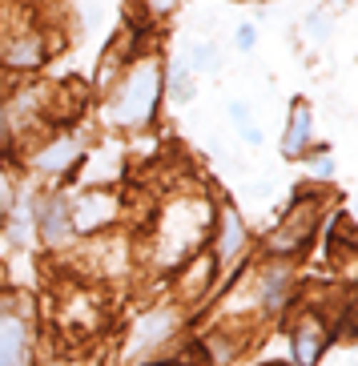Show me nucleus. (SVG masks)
Returning <instances> with one entry per match:
<instances>
[{
    "label": "nucleus",
    "mask_w": 358,
    "mask_h": 366,
    "mask_svg": "<svg viewBox=\"0 0 358 366\" xmlns=\"http://www.w3.org/2000/svg\"><path fill=\"white\" fill-rule=\"evenodd\" d=\"M161 76H165V65L157 53H133L129 65L121 69V76L109 85L101 117L113 129H125V133L149 129L157 121V105H161Z\"/></svg>",
    "instance_id": "nucleus-1"
},
{
    "label": "nucleus",
    "mask_w": 358,
    "mask_h": 366,
    "mask_svg": "<svg viewBox=\"0 0 358 366\" xmlns=\"http://www.w3.org/2000/svg\"><path fill=\"white\" fill-rule=\"evenodd\" d=\"M209 226H214V205L202 194H189V197L161 205V234H157L161 262L177 266V262L194 258L202 249V242H209Z\"/></svg>",
    "instance_id": "nucleus-2"
},
{
    "label": "nucleus",
    "mask_w": 358,
    "mask_h": 366,
    "mask_svg": "<svg viewBox=\"0 0 358 366\" xmlns=\"http://www.w3.org/2000/svg\"><path fill=\"white\" fill-rule=\"evenodd\" d=\"M318 226H322V194H298L290 202V209L282 214V222L262 242L266 258H290L294 262V254H302L318 237Z\"/></svg>",
    "instance_id": "nucleus-3"
},
{
    "label": "nucleus",
    "mask_w": 358,
    "mask_h": 366,
    "mask_svg": "<svg viewBox=\"0 0 358 366\" xmlns=\"http://www.w3.org/2000/svg\"><path fill=\"white\" fill-rule=\"evenodd\" d=\"M89 153V141L81 137L76 129H61L56 137H49L44 145H36L33 153H29V169L36 173V177H73L76 165L85 162Z\"/></svg>",
    "instance_id": "nucleus-4"
},
{
    "label": "nucleus",
    "mask_w": 358,
    "mask_h": 366,
    "mask_svg": "<svg viewBox=\"0 0 358 366\" xmlns=\"http://www.w3.org/2000/svg\"><path fill=\"white\" fill-rule=\"evenodd\" d=\"M254 274V298L266 314H278L294 302V262L290 258H266L250 266Z\"/></svg>",
    "instance_id": "nucleus-5"
},
{
    "label": "nucleus",
    "mask_w": 358,
    "mask_h": 366,
    "mask_svg": "<svg viewBox=\"0 0 358 366\" xmlns=\"http://www.w3.org/2000/svg\"><path fill=\"white\" fill-rule=\"evenodd\" d=\"M330 322L314 306H302L298 318L290 322V355H294V366H318V358L326 355L330 346Z\"/></svg>",
    "instance_id": "nucleus-6"
},
{
    "label": "nucleus",
    "mask_w": 358,
    "mask_h": 366,
    "mask_svg": "<svg viewBox=\"0 0 358 366\" xmlns=\"http://www.w3.org/2000/svg\"><path fill=\"white\" fill-rule=\"evenodd\" d=\"M177 322H182V318H177L174 306H153V310H145L129 330L125 358H137V355H145V350H153V346H165L169 338H174Z\"/></svg>",
    "instance_id": "nucleus-7"
},
{
    "label": "nucleus",
    "mask_w": 358,
    "mask_h": 366,
    "mask_svg": "<svg viewBox=\"0 0 358 366\" xmlns=\"http://www.w3.org/2000/svg\"><path fill=\"white\" fill-rule=\"evenodd\" d=\"M209 254H214L217 266H226V262H234L246 249V222H242V214L234 209V205H214V226H209Z\"/></svg>",
    "instance_id": "nucleus-8"
},
{
    "label": "nucleus",
    "mask_w": 358,
    "mask_h": 366,
    "mask_svg": "<svg viewBox=\"0 0 358 366\" xmlns=\"http://www.w3.org/2000/svg\"><path fill=\"white\" fill-rule=\"evenodd\" d=\"M44 56H49V44L36 29H21V33H9L0 41V65L12 73H33L44 65Z\"/></svg>",
    "instance_id": "nucleus-9"
},
{
    "label": "nucleus",
    "mask_w": 358,
    "mask_h": 366,
    "mask_svg": "<svg viewBox=\"0 0 358 366\" xmlns=\"http://www.w3.org/2000/svg\"><path fill=\"white\" fill-rule=\"evenodd\" d=\"M121 202L113 189H89V194L73 197V234H97L117 217Z\"/></svg>",
    "instance_id": "nucleus-10"
},
{
    "label": "nucleus",
    "mask_w": 358,
    "mask_h": 366,
    "mask_svg": "<svg viewBox=\"0 0 358 366\" xmlns=\"http://www.w3.org/2000/svg\"><path fill=\"white\" fill-rule=\"evenodd\" d=\"M217 278V262L209 249H202V254H194V258H185V269H177V298L182 302H202L209 290V282Z\"/></svg>",
    "instance_id": "nucleus-11"
},
{
    "label": "nucleus",
    "mask_w": 358,
    "mask_h": 366,
    "mask_svg": "<svg viewBox=\"0 0 358 366\" xmlns=\"http://www.w3.org/2000/svg\"><path fill=\"white\" fill-rule=\"evenodd\" d=\"M310 141H314V113L306 101H294L290 117H286V133H282V157L298 162L310 153Z\"/></svg>",
    "instance_id": "nucleus-12"
},
{
    "label": "nucleus",
    "mask_w": 358,
    "mask_h": 366,
    "mask_svg": "<svg viewBox=\"0 0 358 366\" xmlns=\"http://www.w3.org/2000/svg\"><path fill=\"white\" fill-rule=\"evenodd\" d=\"M29 358V318L9 310L0 314V366H21Z\"/></svg>",
    "instance_id": "nucleus-13"
},
{
    "label": "nucleus",
    "mask_w": 358,
    "mask_h": 366,
    "mask_svg": "<svg viewBox=\"0 0 358 366\" xmlns=\"http://www.w3.org/2000/svg\"><path fill=\"white\" fill-rule=\"evenodd\" d=\"M161 97H169L174 105H189L197 97V73L185 65V56H174L165 65V76H161Z\"/></svg>",
    "instance_id": "nucleus-14"
},
{
    "label": "nucleus",
    "mask_w": 358,
    "mask_h": 366,
    "mask_svg": "<svg viewBox=\"0 0 358 366\" xmlns=\"http://www.w3.org/2000/svg\"><path fill=\"white\" fill-rule=\"evenodd\" d=\"M185 65L194 69L197 76L217 73V69H222V49H217L214 41H189V49H185Z\"/></svg>",
    "instance_id": "nucleus-15"
},
{
    "label": "nucleus",
    "mask_w": 358,
    "mask_h": 366,
    "mask_svg": "<svg viewBox=\"0 0 358 366\" xmlns=\"http://www.w3.org/2000/svg\"><path fill=\"white\" fill-rule=\"evenodd\" d=\"M302 29H306V33H310V36H314L318 44H326V36L334 33V16H330V12H322V9H318V12H310V16H306V21H302Z\"/></svg>",
    "instance_id": "nucleus-16"
},
{
    "label": "nucleus",
    "mask_w": 358,
    "mask_h": 366,
    "mask_svg": "<svg viewBox=\"0 0 358 366\" xmlns=\"http://www.w3.org/2000/svg\"><path fill=\"white\" fill-rule=\"evenodd\" d=\"M177 4H182V0H141V12L149 21H165V16L177 12Z\"/></svg>",
    "instance_id": "nucleus-17"
},
{
    "label": "nucleus",
    "mask_w": 358,
    "mask_h": 366,
    "mask_svg": "<svg viewBox=\"0 0 358 366\" xmlns=\"http://www.w3.org/2000/svg\"><path fill=\"white\" fill-rule=\"evenodd\" d=\"M226 113H229V121H234V129H238V133L254 125V113H250V105H246V101H229Z\"/></svg>",
    "instance_id": "nucleus-18"
},
{
    "label": "nucleus",
    "mask_w": 358,
    "mask_h": 366,
    "mask_svg": "<svg viewBox=\"0 0 358 366\" xmlns=\"http://www.w3.org/2000/svg\"><path fill=\"white\" fill-rule=\"evenodd\" d=\"M234 49L250 56L254 49H258V29H254V24H238V33H234Z\"/></svg>",
    "instance_id": "nucleus-19"
},
{
    "label": "nucleus",
    "mask_w": 358,
    "mask_h": 366,
    "mask_svg": "<svg viewBox=\"0 0 358 366\" xmlns=\"http://www.w3.org/2000/svg\"><path fill=\"white\" fill-rule=\"evenodd\" d=\"M310 173H314L318 182H330V177H334V157H330V149H318V153H314Z\"/></svg>",
    "instance_id": "nucleus-20"
},
{
    "label": "nucleus",
    "mask_w": 358,
    "mask_h": 366,
    "mask_svg": "<svg viewBox=\"0 0 358 366\" xmlns=\"http://www.w3.org/2000/svg\"><path fill=\"white\" fill-rule=\"evenodd\" d=\"M9 205H12V185H9V173L0 169V217L9 214Z\"/></svg>",
    "instance_id": "nucleus-21"
},
{
    "label": "nucleus",
    "mask_w": 358,
    "mask_h": 366,
    "mask_svg": "<svg viewBox=\"0 0 358 366\" xmlns=\"http://www.w3.org/2000/svg\"><path fill=\"white\" fill-rule=\"evenodd\" d=\"M9 141H12V117H9V105H0V145L9 149Z\"/></svg>",
    "instance_id": "nucleus-22"
},
{
    "label": "nucleus",
    "mask_w": 358,
    "mask_h": 366,
    "mask_svg": "<svg viewBox=\"0 0 358 366\" xmlns=\"http://www.w3.org/2000/svg\"><path fill=\"white\" fill-rule=\"evenodd\" d=\"M242 141H246L250 149H258V145H262V129H258V125H250V129H242Z\"/></svg>",
    "instance_id": "nucleus-23"
},
{
    "label": "nucleus",
    "mask_w": 358,
    "mask_h": 366,
    "mask_svg": "<svg viewBox=\"0 0 358 366\" xmlns=\"http://www.w3.org/2000/svg\"><path fill=\"white\" fill-rule=\"evenodd\" d=\"M330 4H334V9H350V4H354V0H330Z\"/></svg>",
    "instance_id": "nucleus-24"
},
{
    "label": "nucleus",
    "mask_w": 358,
    "mask_h": 366,
    "mask_svg": "<svg viewBox=\"0 0 358 366\" xmlns=\"http://www.w3.org/2000/svg\"><path fill=\"white\" fill-rule=\"evenodd\" d=\"M21 366H36V362H29V358H24V362H21Z\"/></svg>",
    "instance_id": "nucleus-25"
},
{
    "label": "nucleus",
    "mask_w": 358,
    "mask_h": 366,
    "mask_svg": "<svg viewBox=\"0 0 358 366\" xmlns=\"http://www.w3.org/2000/svg\"><path fill=\"white\" fill-rule=\"evenodd\" d=\"M56 366H73V362H56Z\"/></svg>",
    "instance_id": "nucleus-26"
},
{
    "label": "nucleus",
    "mask_w": 358,
    "mask_h": 366,
    "mask_svg": "<svg viewBox=\"0 0 358 366\" xmlns=\"http://www.w3.org/2000/svg\"><path fill=\"white\" fill-rule=\"evenodd\" d=\"M270 366H278V362H270Z\"/></svg>",
    "instance_id": "nucleus-27"
}]
</instances>
